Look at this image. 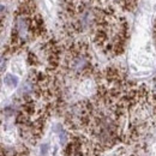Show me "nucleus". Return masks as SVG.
I'll use <instances>...</instances> for the list:
<instances>
[{
  "mask_svg": "<svg viewBox=\"0 0 156 156\" xmlns=\"http://www.w3.org/2000/svg\"><path fill=\"white\" fill-rule=\"evenodd\" d=\"M4 83H5L6 85H9V87L15 88V87H17V84H18V77H16V76L9 73V75H6V76L4 77Z\"/></svg>",
  "mask_w": 156,
  "mask_h": 156,
  "instance_id": "2",
  "label": "nucleus"
},
{
  "mask_svg": "<svg viewBox=\"0 0 156 156\" xmlns=\"http://www.w3.org/2000/svg\"><path fill=\"white\" fill-rule=\"evenodd\" d=\"M60 142H61V144H65L67 142V136H66V132L65 131H61L60 132Z\"/></svg>",
  "mask_w": 156,
  "mask_h": 156,
  "instance_id": "3",
  "label": "nucleus"
},
{
  "mask_svg": "<svg viewBox=\"0 0 156 156\" xmlns=\"http://www.w3.org/2000/svg\"><path fill=\"white\" fill-rule=\"evenodd\" d=\"M47 149H48V145H47V144L42 145V148H41V150H42V153H43V154H46V153H47Z\"/></svg>",
  "mask_w": 156,
  "mask_h": 156,
  "instance_id": "5",
  "label": "nucleus"
},
{
  "mask_svg": "<svg viewBox=\"0 0 156 156\" xmlns=\"http://www.w3.org/2000/svg\"><path fill=\"white\" fill-rule=\"evenodd\" d=\"M150 2H156V0H149Z\"/></svg>",
  "mask_w": 156,
  "mask_h": 156,
  "instance_id": "6",
  "label": "nucleus"
},
{
  "mask_svg": "<svg viewBox=\"0 0 156 156\" xmlns=\"http://www.w3.org/2000/svg\"><path fill=\"white\" fill-rule=\"evenodd\" d=\"M5 70V59L0 57V72Z\"/></svg>",
  "mask_w": 156,
  "mask_h": 156,
  "instance_id": "4",
  "label": "nucleus"
},
{
  "mask_svg": "<svg viewBox=\"0 0 156 156\" xmlns=\"http://www.w3.org/2000/svg\"><path fill=\"white\" fill-rule=\"evenodd\" d=\"M72 66H73V69L76 71H82L87 66V60H85L84 57H77V58L73 60Z\"/></svg>",
  "mask_w": 156,
  "mask_h": 156,
  "instance_id": "1",
  "label": "nucleus"
}]
</instances>
